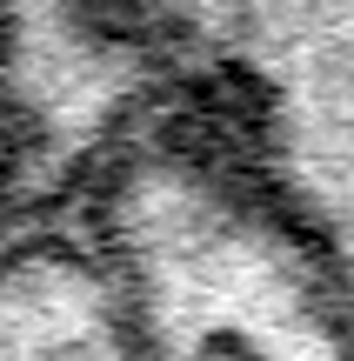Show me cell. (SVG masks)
<instances>
[{
    "mask_svg": "<svg viewBox=\"0 0 354 361\" xmlns=\"http://www.w3.org/2000/svg\"><path fill=\"white\" fill-rule=\"evenodd\" d=\"M80 221L127 281L147 361H354V322L201 80L134 134Z\"/></svg>",
    "mask_w": 354,
    "mask_h": 361,
    "instance_id": "cell-1",
    "label": "cell"
},
{
    "mask_svg": "<svg viewBox=\"0 0 354 361\" xmlns=\"http://www.w3.org/2000/svg\"><path fill=\"white\" fill-rule=\"evenodd\" d=\"M127 7L141 13L147 27H160V34H167L174 47H181L194 20H208V13H221V7H241V0H127Z\"/></svg>",
    "mask_w": 354,
    "mask_h": 361,
    "instance_id": "cell-5",
    "label": "cell"
},
{
    "mask_svg": "<svg viewBox=\"0 0 354 361\" xmlns=\"http://www.w3.org/2000/svg\"><path fill=\"white\" fill-rule=\"evenodd\" d=\"M194 67L127 0H7L13 228L74 221Z\"/></svg>",
    "mask_w": 354,
    "mask_h": 361,
    "instance_id": "cell-3",
    "label": "cell"
},
{
    "mask_svg": "<svg viewBox=\"0 0 354 361\" xmlns=\"http://www.w3.org/2000/svg\"><path fill=\"white\" fill-rule=\"evenodd\" d=\"M0 361H147L127 281L80 214L13 228L0 274Z\"/></svg>",
    "mask_w": 354,
    "mask_h": 361,
    "instance_id": "cell-4",
    "label": "cell"
},
{
    "mask_svg": "<svg viewBox=\"0 0 354 361\" xmlns=\"http://www.w3.org/2000/svg\"><path fill=\"white\" fill-rule=\"evenodd\" d=\"M181 54L354 322V0H241Z\"/></svg>",
    "mask_w": 354,
    "mask_h": 361,
    "instance_id": "cell-2",
    "label": "cell"
}]
</instances>
